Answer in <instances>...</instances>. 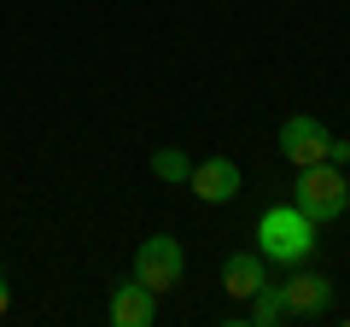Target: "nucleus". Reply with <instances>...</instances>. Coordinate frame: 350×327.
<instances>
[{"instance_id":"f257e3e1","label":"nucleus","mask_w":350,"mask_h":327,"mask_svg":"<svg viewBox=\"0 0 350 327\" xmlns=\"http://www.w3.org/2000/svg\"><path fill=\"white\" fill-rule=\"evenodd\" d=\"M257 252L269 257V263H310L315 257V222L298 211V205H275V211L257 216Z\"/></svg>"},{"instance_id":"f03ea898","label":"nucleus","mask_w":350,"mask_h":327,"mask_svg":"<svg viewBox=\"0 0 350 327\" xmlns=\"http://www.w3.org/2000/svg\"><path fill=\"white\" fill-rule=\"evenodd\" d=\"M292 205L310 216L315 228L321 222H338L350 211V181H345V164H304L298 176H292Z\"/></svg>"},{"instance_id":"7ed1b4c3","label":"nucleus","mask_w":350,"mask_h":327,"mask_svg":"<svg viewBox=\"0 0 350 327\" xmlns=\"http://www.w3.org/2000/svg\"><path fill=\"white\" fill-rule=\"evenodd\" d=\"M129 275L140 280V287H152L163 298V292H175L181 287V275H187V252H181V239L175 234H152V239H140L135 246V269Z\"/></svg>"},{"instance_id":"20e7f679","label":"nucleus","mask_w":350,"mask_h":327,"mask_svg":"<svg viewBox=\"0 0 350 327\" xmlns=\"http://www.w3.org/2000/svg\"><path fill=\"white\" fill-rule=\"evenodd\" d=\"M280 310H286V322H321L327 310H333V280L315 275V269H292L286 280H280Z\"/></svg>"},{"instance_id":"39448f33","label":"nucleus","mask_w":350,"mask_h":327,"mask_svg":"<svg viewBox=\"0 0 350 327\" xmlns=\"http://www.w3.org/2000/svg\"><path fill=\"white\" fill-rule=\"evenodd\" d=\"M280 158L292 164V170H304V164H321L327 158V146H333V129L321 123V117H310V112H298V117H286L280 123Z\"/></svg>"},{"instance_id":"423d86ee","label":"nucleus","mask_w":350,"mask_h":327,"mask_svg":"<svg viewBox=\"0 0 350 327\" xmlns=\"http://www.w3.org/2000/svg\"><path fill=\"white\" fill-rule=\"evenodd\" d=\"M187 187L199 193L204 205H228V199H239L245 176H239V164H234V158H222V152H216V158H199V164L187 170Z\"/></svg>"},{"instance_id":"0eeeda50","label":"nucleus","mask_w":350,"mask_h":327,"mask_svg":"<svg viewBox=\"0 0 350 327\" xmlns=\"http://www.w3.org/2000/svg\"><path fill=\"white\" fill-rule=\"evenodd\" d=\"M105 315H111V327H152V322H158V292L140 287V280L129 275V280H117V287H111Z\"/></svg>"},{"instance_id":"6e6552de","label":"nucleus","mask_w":350,"mask_h":327,"mask_svg":"<svg viewBox=\"0 0 350 327\" xmlns=\"http://www.w3.org/2000/svg\"><path fill=\"white\" fill-rule=\"evenodd\" d=\"M262 287H269V257L262 252H228L222 257V292L228 298L245 304L251 292H262Z\"/></svg>"},{"instance_id":"1a4fd4ad","label":"nucleus","mask_w":350,"mask_h":327,"mask_svg":"<svg viewBox=\"0 0 350 327\" xmlns=\"http://www.w3.org/2000/svg\"><path fill=\"white\" fill-rule=\"evenodd\" d=\"M187 170H193V158L181 146H158V152H152V176L170 181V187H187Z\"/></svg>"},{"instance_id":"9d476101","label":"nucleus","mask_w":350,"mask_h":327,"mask_svg":"<svg viewBox=\"0 0 350 327\" xmlns=\"http://www.w3.org/2000/svg\"><path fill=\"white\" fill-rule=\"evenodd\" d=\"M327 164H350V140L333 135V146H327Z\"/></svg>"},{"instance_id":"9b49d317","label":"nucleus","mask_w":350,"mask_h":327,"mask_svg":"<svg viewBox=\"0 0 350 327\" xmlns=\"http://www.w3.org/2000/svg\"><path fill=\"white\" fill-rule=\"evenodd\" d=\"M12 310V287H6V275H0V315Z\"/></svg>"}]
</instances>
